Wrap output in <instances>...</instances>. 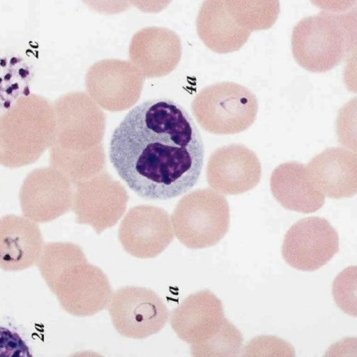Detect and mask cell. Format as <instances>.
<instances>
[{"label":"cell","mask_w":357,"mask_h":357,"mask_svg":"<svg viewBox=\"0 0 357 357\" xmlns=\"http://www.w3.org/2000/svg\"><path fill=\"white\" fill-rule=\"evenodd\" d=\"M192 111L204 130L217 135L234 134L254 123L258 102L247 87L223 82L202 89L192 102Z\"/></svg>","instance_id":"8992f818"},{"label":"cell","mask_w":357,"mask_h":357,"mask_svg":"<svg viewBox=\"0 0 357 357\" xmlns=\"http://www.w3.org/2000/svg\"><path fill=\"white\" fill-rule=\"evenodd\" d=\"M144 79L130 61L109 59L91 66L85 82L90 98L98 105L119 112L130 108L139 100Z\"/></svg>","instance_id":"8fae6325"},{"label":"cell","mask_w":357,"mask_h":357,"mask_svg":"<svg viewBox=\"0 0 357 357\" xmlns=\"http://www.w3.org/2000/svg\"><path fill=\"white\" fill-rule=\"evenodd\" d=\"M196 28L204 44L220 54L238 50L251 34L233 19L225 0H204L197 17Z\"/></svg>","instance_id":"d6986e66"},{"label":"cell","mask_w":357,"mask_h":357,"mask_svg":"<svg viewBox=\"0 0 357 357\" xmlns=\"http://www.w3.org/2000/svg\"><path fill=\"white\" fill-rule=\"evenodd\" d=\"M73 194L72 182L55 167L35 168L19 191L22 214L36 223L53 221L72 209Z\"/></svg>","instance_id":"30bf717a"},{"label":"cell","mask_w":357,"mask_h":357,"mask_svg":"<svg viewBox=\"0 0 357 357\" xmlns=\"http://www.w3.org/2000/svg\"><path fill=\"white\" fill-rule=\"evenodd\" d=\"M90 9L106 15H116L128 10V0H82Z\"/></svg>","instance_id":"4316f807"},{"label":"cell","mask_w":357,"mask_h":357,"mask_svg":"<svg viewBox=\"0 0 357 357\" xmlns=\"http://www.w3.org/2000/svg\"><path fill=\"white\" fill-rule=\"evenodd\" d=\"M356 8L347 13L321 11L294 27L291 51L295 61L312 73L331 71L355 50Z\"/></svg>","instance_id":"3957f363"},{"label":"cell","mask_w":357,"mask_h":357,"mask_svg":"<svg viewBox=\"0 0 357 357\" xmlns=\"http://www.w3.org/2000/svg\"><path fill=\"white\" fill-rule=\"evenodd\" d=\"M43 240L38 224L15 214L0 218V268L18 271L36 264Z\"/></svg>","instance_id":"ac0fdd59"},{"label":"cell","mask_w":357,"mask_h":357,"mask_svg":"<svg viewBox=\"0 0 357 357\" xmlns=\"http://www.w3.org/2000/svg\"><path fill=\"white\" fill-rule=\"evenodd\" d=\"M271 191L284 208L311 213L324 204L325 196L311 184L305 164L286 162L277 166L270 178Z\"/></svg>","instance_id":"ffe728a7"},{"label":"cell","mask_w":357,"mask_h":357,"mask_svg":"<svg viewBox=\"0 0 357 357\" xmlns=\"http://www.w3.org/2000/svg\"><path fill=\"white\" fill-rule=\"evenodd\" d=\"M50 165L61 171L73 186L98 174L105 162L102 145L82 153L49 150Z\"/></svg>","instance_id":"44dd1931"},{"label":"cell","mask_w":357,"mask_h":357,"mask_svg":"<svg viewBox=\"0 0 357 357\" xmlns=\"http://www.w3.org/2000/svg\"><path fill=\"white\" fill-rule=\"evenodd\" d=\"M338 250L339 237L335 228L324 218L309 217L287 231L282 256L291 267L312 272L330 261Z\"/></svg>","instance_id":"4fadbf2b"},{"label":"cell","mask_w":357,"mask_h":357,"mask_svg":"<svg viewBox=\"0 0 357 357\" xmlns=\"http://www.w3.org/2000/svg\"><path fill=\"white\" fill-rule=\"evenodd\" d=\"M109 159L119 177L142 198L179 196L199 180L204 147L193 119L165 98L131 109L114 129Z\"/></svg>","instance_id":"6da1fadb"},{"label":"cell","mask_w":357,"mask_h":357,"mask_svg":"<svg viewBox=\"0 0 357 357\" xmlns=\"http://www.w3.org/2000/svg\"><path fill=\"white\" fill-rule=\"evenodd\" d=\"M128 54L130 61L144 78L162 77L173 71L180 61L181 39L167 28H143L132 36Z\"/></svg>","instance_id":"2e32d148"},{"label":"cell","mask_w":357,"mask_h":357,"mask_svg":"<svg viewBox=\"0 0 357 357\" xmlns=\"http://www.w3.org/2000/svg\"><path fill=\"white\" fill-rule=\"evenodd\" d=\"M19 55L0 52V115L13 104L10 96Z\"/></svg>","instance_id":"d4e9b609"},{"label":"cell","mask_w":357,"mask_h":357,"mask_svg":"<svg viewBox=\"0 0 357 357\" xmlns=\"http://www.w3.org/2000/svg\"><path fill=\"white\" fill-rule=\"evenodd\" d=\"M85 259V254L77 245L68 242H52L43 245L36 265L47 285L64 268Z\"/></svg>","instance_id":"603a6c76"},{"label":"cell","mask_w":357,"mask_h":357,"mask_svg":"<svg viewBox=\"0 0 357 357\" xmlns=\"http://www.w3.org/2000/svg\"><path fill=\"white\" fill-rule=\"evenodd\" d=\"M170 323L178 337L190 344L194 356H207L238 330L225 316L221 300L208 290L186 298L172 311Z\"/></svg>","instance_id":"277c9868"},{"label":"cell","mask_w":357,"mask_h":357,"mask_svg":"<svg viewBox=\"0 0 357 357\" xmlns=\"http://www.w3.org/2000/svg\"><path fill=\"white\" fill-rule=\"evenodd\" d=\"M356 267L351 266L336 277L333 285V294L337 305L344 312L356 316Z\"/></svg>","instance_id":"cb8c5ba5"},{"label":"cell","mask_w":357,"mask_h":357,"mask_svg":"<svg viewBox=\"0 0 357 357\" xmlns=\"http://www.w3.org/2000/svg\"><path fill=\"white\" fill-rule=\"evenodd\" d=\"M61 307L77 316H88L105 309L112 297L109 279L87 259L73 263L49 284Z\"/></svg>","instance_id":"ba28073f"},{"label":"cell","mask_w":357,"mask_h":357,"mask_svg":"<svg viewBox=\"0 0 357 357\" xmlns=\"http://www.w3.org/2000/svg\"><path fill=\"white\" fill-rule=\"evenodd\" d=\"M56 130L49 149L65 153H82L101 145L105 117L85 93H66L54 102Z\"/></svg>","instance_id":"52a82bcc"},{"label":"cell","mask_w":357,"mask_h":357,"mask_svg":"<svg viewBox=\"0 0 357 357\" xmlns=\"http://www.w3.org/2000/svg\"><path fill=\"white\" fill-rule=\"evenodd\" d=\"M56 130L54 103L24 95L0 115V165L19 168L36 162L52 145Z\"/></svg>","instance_id":"7a4b0ae2"},{"label":"cell","mask_w":357,"mask_h":357,"mask_svg":"<svg viewBox=\"0 0 357 357\" xmlns=\"http://www.w3.org/2000/svg\"><path fill=\"white\" fill-rule=\"evenodd\" d=\"M311 184L324 196L349 198L357 192V157L342 147H330L306 166Z\"/></svg>","instance_id":"e0dca14e"},{"label":"cell","mask_w":357,"mask_h":357,"mask_svg":"<svg viewBox=\"0 0 357 357\" xmlns=\"http://www.w3.org/2000/svg\"><path fill=\"white\" fill-rule=\"evenodd\" d=\"M31 356L28 345L17 333L0 326V356L22 357Z\"/></svg>","instance_id":"484cf974"},{"label":"cell","mask_w":357,"mask_h":357,"mask_svg":"<svg viewBox=\"0 0 357 357\" xmlns=\"http://www.w3.org/2000/svg\"><path fill=\"white\" fill-rule=\"evenodd\" d=\"M233 19L250 31L266 30L276 22L280 13L279 0H225Z\"/></svg>","instance_id":"7402d4cb"},{"label":"cell","mask_w":357,"mask_h":357,"mask_svg":"<svg viewBox=\"0 0 357 357\" xmlns=\"http://www.w3.org/2000/svg\"><path fill=\"white\" fill-rule=\"evenodd\" d=\"M108 309L117 332L133 339L158 333L169 316L163 300L144 287L126 286L117 290L112 295Z\"/></svg>","instance_id":"9c48e42d"},{"label":"cell","mask_w":357,"mask_h":357,"mask_svg":"<svg viewBox=\"0 0 357 357\" xmlns=\"http://www.w3.org/2000/svg\"><path fill=\"white\" fill-rule=\"evenodd\" d=\"M225 197L211 189L195 190L177 203L171 217L176 237L190 249L214 246L229 227Z\"/></svg>","instance_id":"5b68a950"},{"label":"cell","mask_w":357,"mask_h":357,"mask_svg":"<svg viewBox=\"0 0 357 357\" xmlns=\"http://www.w3.org/2000/svg\"><path fill=\"white\" fill-rule=\"evenodd\" d=\"M316 7L327 12L344 13L356 4V0H310Z\"/></svg>","instance_id":"83f0119b"},{"label":"cell","mask_w":357,"mask_h":357,"mask_svg":"<svg viewBox=\"0 0 357 357\" xmlns=\"http://www.w3.org/2000/svg\"><path fill=\"white\" fill-rule=\"evenodd\" d=\"M74 187L72 210L76 222L91 226L98 235L114 226L126 209L129 197L126 189L107 173Z\"/></svg>","instance_id":"7c38bea8"},{"label":"cell","mask_w":357,"mask_h":357,"mask_svg":"<svg viewBox=\"0 0 357 357\" xmlns=\"http://www.w3.org/2000/svg\"><path fill=\"white\" fill-rule=\"evenodd\" d=\"M208 185L217 192L237 195L255 188L261 175L260 161L243 145L221 147L210 156L206 165Z\"/></svg>","instance_id":"9a60e30c"},{"label":"cell","mask_w":357,"mask_h":357,"mask_svg":"<svg viewBox=\"0 0 357 357\" xmlns=\"http://www.w3.org/2000/svg\"><path fill=\"white\" fill-rule=\"evenodd\" d=\"M172 0H128L130 5L146 13H158L165 9Z\"/></svg>","instance_id":"f1b7e54d"},{"label":"cell","mask_w":357,"mask_h":357,"mask_svg":"<svg viewBox=\"0 0 357 357\" xmlns=\"http://www.w3.org/2000/svg\"><path fill=\"white\" fill-rule=\"evenodd\" d=\"M174 238L169 214L153 205H139L130 209L119 229V239L124 250L139 258L158 256Z\"/></svg>","instance_id":"5bb4252c"}]
</instances>
